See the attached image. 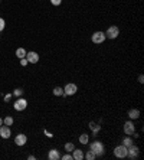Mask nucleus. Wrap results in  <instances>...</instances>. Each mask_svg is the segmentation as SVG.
I'll return each instance as SVG.
<instances>
[{"mask_svg": "<svg viewBox=\"0 0 144 160\" xmlns=\"http://www.w3.org/2000/svg\"><path fill=\"white\" fill-rule=\"evenodd\" d=\"M89 149L92 152L95 153V156H103L104 153H105V147H104V144L99 141V140H94V141H91L89 144Z\"/></svg>", "mask_w": 144, "mask_h": 160, "instance_id": "f257e3e1", "label": "nucleus"}, {"mask_svg": "<svg viewBox=\"0 0 144 160\" xmlns=\"http://www.w3.org/2000/svg\"><path fill=\"white\" fill-rule=\"evenodd\" d=\"M76 93H78V87L74 82H69V84H66L63 87V97H72Z\"/></svg>", "mask_w": 144, "mask_h": 160, "instance_id": "f03ea898", "label": "nucleus"}, {"mask_svg": "<svg viewBox=\"0 0 144 160\" xmlns=\"http://www.w3.org/2000/svg\"><path fill=\"white\" fill-rule=\"evenodd\" d=\"M105 33L104 32H101V30H97V32H94V33L91 35V41H92V43H95V45H101V43L105 42Z\"/></svg>", "mask_w": 144, "mask_h": 160, "instance_id": "7ed1b4c3", "label": "nucleus"}, {"mask_svg": "<svg viewBox=\"0 0 144 160\" xmlns=\"http://www.w3.org/2000/svg\"><path fill=\"white\" fill-rule=\"evenodd\" d=\"M104 33H105V38L107 39H117L118 38V35H120V29H118V26H110V28H108L107 30H105V32H104Z\"/></svg>", "mask_w": 144, "mask_h": 160, "instance_id": "20e7f679", "label": "nucleus"}, {"mask_svg": "<svg viewBox=\"0 0 144 160\" xmlns=\"http://www.w3.org/2000/svg\"><path fill=\"white\" fill-rule=\"evenodd\" d=\"M138 154H140V149L137 147L136 144L133 143L131 146H128L127 147V157H130V159H137L138 157Z\"/></svg>", "mask_w": 144, "mask_h": 160, "instance_id": "39448f33", "label": "nucleus"}, {"mask_svg": "<svg viewBox=\"0 0 144 160\" xmlns=\"http://www.w3.org/2000/svg\"><path fill=\"white\" fill-rule=\"evenodd\" d=\"M124 134L125 136H133L134 133H136V126H134V123H133V120H128V121L124 123Z\"/></svg>", "mask_w": 144, "mask_h": 160, "instance_id": "423d86ee", "label": "nucleus"}, {"mask_svg": "<svg viewBox=\"0 0 144 160\" xmlns=\"http://www.w3.org/2000/svg\"><path fill=\"white\" fill-rule=\"evenodd\" d=\"M114 156L118 157V159H125L127 157V147L124 144H120L114 149Z\"/></svg>", "mask_w": 144, "mask_h": 160, "instance_id": "0eeeda50", "label": "nucleus"}, {"mask_svg": "<svg viewBox=\"0 0 144 160\" xmlns=\"http://www.w3.org/2000/svg\"><path fill=\"white\" fill-rule=\"evenodd\" d=\"M13 107H15V110H16V111H25L26 107H28V101H26L25 98L19 97L16 100V102L13 104Z\"/></svg>", "mask_w": 144, "mask_h": 160, "instance_id": "6e6552de", "label": "nucleus"}, {"mask_svg": "<svg viewBox=\"0 0 144 160\" xmlns=\"http://www.w3.org/2000/svg\"><path fill=\"white\" fill-rule=\"evenodd\" d=\"M26 59H28L29 63H37L39 62V54H37V52L30 51V52L26 54Z\"/></svg>", "mask_w": 144, "mask_h": 160, "instance_id": "1a4fd4ad", "label": "nucleus"}, {"mask_svg": "<svg viewBox=\"0 0 144 160\" xmlns=\"http://www.w3.org/2000/svg\"><path fill=\"white\" fill-rule=\"evenodd\" d=\"M12 136V130L9 126H0V137L2 139H10Z\"/></svg>", "mask_w": 144, "mask_h": 160, "instance_id": "9d476101", "label": "nucleus"}, {"mask_svg": "<svg viewBox=\"0 0 144 160\" xmlns=\"http://www.w3.org/2000/svg\"><path fill=\"white\" fill-rule=\"evenodd\" d=\"M28 143V136L26 134H23V133H22V134H17L16 137H15V144H16V146H25V144Z\"/></svg>", "mask_w": 144, "mask_h": 160, "instance_id": "9b49d317", "label": "nucleus"}, {"mask_svg": "<svg viewBox=\"0 0 144 160\" xmlns=\"http://www.w3.org/2000/svg\"><path fill=\"white\" fill-rule=\"evenodd\" d=\"M48 159H49V160H59V159H61L59 150H58V149H50L49 153H48Z\"/></svg>", "mask_w": 144, "mask_h": 160, "instance_id": "f8f14e48", "label": "nucleus"}, {"mask_svg": "<svg viewBox=\"0 0 144 160\" xmlns=\"http://www.w3.org/2000/svg\"><path fill=\"white\" fill-rule=\"evenodd\" d=\"M127 115L130 117V120H138V118H140V110H137V108L128 110Z\"/></svg>", "mask_w": 144, "mask_h": 160, "instance_id": "ddd939ff", "label": "nucleus"}, {"mask_svg": "<svg viewBox=\"0 0 144 160\" xmlns=\"http://www.w3.org/2000/svg\"><path fill=\"white\" fill-rule=\"evenodd\" d=\"M72 157H74V160H82L84 159V152L81 150V149L75 147L74 150H72Z\"/></svg>", "mask_w": 144, "mask_h": 160, "instance_id": "4468645a", "label": "nucleus"}, {"mask_svg": "<svg viewBox=\"0 0 144 160\" xmlns=\"http://www.w3.org/2000/svg\"><path fill=\"white\" fill-rule=\"evenodd\" d=\"M89 128L92 130V133H94V137H95V136L98 134V131L101 130V126H98V124H95L94 121H91V123H89Z\"/></svg>", "mask_w": 144, "mask_h": 160, "instance_id": "2eb2a0df", "label": "nucleus"}, {"mask_svg": "<svg viewBox=\"0 0 144 160\" xmlns=\"http://www.w3.org/2000/svg\"><path fill=\"white\" fill-rule=\"evenodd\" d=\"M84 159H86V160H95V159H97V156H95V153L89 149V150H88L86 153H84Z\"/></svg>", "mask_w": 144, "mask_h": 160, "instance_id": "dca6fc26", "label": "nucleus"}, {"mask_svg": "<svg viewBox=\"0 0 144 160\" xmlns=\"http://www.w3.org/2000/svg\"><path fill=\"white\" fill-rule=\"evenodd\" d=\"M79 143H81V144H88V143H89V136L86 134V133L81 134V136H79Z\"/></svg>", "mask_w": 144, "mask_h": 160, "instance_id": "f3484780", "label": "nucleus"}, {"mask_svg": "<svg viewBox=\"0 0 144 160\" xmlns=\"http://www.w3.org/2000/svg\"><path fill=\"white\" fill-rule=\"evenodd\" d=\"M13 123H15V120H13L12 115H7V117H4V118H3V124H4V126L12 127V126H13Z\"/></svg>", "mask_w": 144, "mask_h": 160, "instance_id": "a211bd4d", "label": "nucleus"}, {"mask_svg": "<svg viewBox=\"0 0 144 160\" xmlns=\"http://www.w3.org/2000/svg\"><path fill=\"white\" fill-rule=\"evenodd\" d=\"M26 54H28V52H26L23 48H17V49H16V56H17L19 59L26 58Z\"/></svg>", "mask_w": 144, "mask_h": 160, "instance_id": "6ab92c4d", "label": "nucleus"}, {"mask_svg": "<svg viewBox=\"0 0 144 160\" xmlns=\"http://www.w3.org/2000/svg\"><path fill=\"white\" fill-rule=\"evenodd\" d=\"M133 143H134V140H133L130 136H125V137L123 139V143H121V144H124L125 147H128V146H131Z\"/></svg>", "mask_w": 144, "mask_h": 160, "instance_id": "aec40b11", "label": "nucleus"}, {"mask_svg": "<svg viewBox=\"0 0 144 160\" xmlns=\"http://www.w3.org/2000/svg\"><path fill=\"white\" fill-rule=\"evenodd\" d=\"M54 95L55 97H62V95H63V88H62V87H55Z\"/></svg>", "mask_w": 144, "mask_h": 160, "instance_id": "412c9836", "label": "nucleus"}, {"mask_svg": "<svg viewBox=\"0 0 144 160\" xmlns=\"http://www.w3.org/2000/svg\"><path fill=\"white\" fill-rule=\"evenodd\" d=\"M75 149V144L74 143H65V152L68 153H72V150Z\"/></svg>", "mask_w": 144, "mask_h": 160, "instance_id": "4be33fe9", "label": "nucleus"}, {"mask_svg": "<svg viewBox=\"0 0 144 160\" xmlns=\"http://www.w3.org/2000/svg\"><path fill=\"white\" fill-rule=\"evenodd\" d=\"M61 159H62V160H74V157H72V153H68V152H66L63 156H61Z\"/></svg>", "mask_w": 144, "mask_h": 160, "instance_id": "5701e85b", "label": "nucleus"}, {"mask_svg": "<svg viewBox=\"0 0 144 160\" xmlns=\"http://www.w3.org/2000/svg\"><path fill=\"white\" fill-rule=\"evenodd\" d=\"M22 94H23V89L22 88H16L15 89V91H13V95H15V97H22Z\"/></svg>", "mask_w": 144, "mask_h": 160, "instance_id": "b1692460", "label": "nucleus"}, {"mask_svg": "<svg viewBox=\"0 0 144 160\" xmlns=\"http://www.w3.org/2000/svg\"><path fill=\"white\" fill-rule=\"evenodd\" d=\"M4 28H6V22H4L3 17H0V32H3Z\"/></svg>", "mask_w": 144, "mask_h": 160, "instance_id": "393cba45", "label": "nucleus"}, {"mask_svg": "<svg viewBox=\"0 0 144 160\" xmlns=\"http://www.w3.org/2000/svg\"><path fill=\"white\" fill-rule=\"evenodd\" d=\"M12 97H13V94H6L3 97V100H4V102H9L10 100H12Z\"/></svg>", "mask_w": 144, "mask_h": 160, "instance_id": "a878e982", "label": "nucleus"}, {"mask_svg": "<svg viewBox=\"0 0 144 160\" xmlns=\"http://www.w3.org/2000/svg\"><path fill=\"white\" fill-rule=\"evenodd\" d=\"M50 4H54V6H61L62 3V0H49Z\"/></svg>", "mask_w": 144, "mask_h": 160, "instance_id": "bb28decb", "label": "nucleus"}, {"mask_svg": "<svg viewBox=\"0 0 144 160\" xmlns=\"http://www.w3.org/2000/svg\"><path fill=\"white\" fill-rule=\"evenodd\" d=\"M28 59H26V58H22L20 59V65H22V67H26V65H28Z\"/></svg>", "mask_w": 144, "mask_h": 160, "instance_id": "cd10ccee", "label": "nucleus"}, {"mask_svg": "<svg viewBox=\"0 0 144 160\" xmlns=\"http://www.w3.org/2000/svg\"><path fill=\"white\" fill-rule=\"evenodd\" d=\"M138 82H140V84H143L144 82V76L143 75H138Z\"/></svg>", "mask_w": 144, "mask_h": 160, "instance_id": "c85d7f7f", "label": "nucleus"}, {"mask_svg": "<svg viewBox=\"0 0 144 160\" xmlns=\"http://www.w3.org/2000/svg\"><path fill=\"white\" fill-rule=\"evenodd\" d=\"M43 133H45V134L48 136V137H52V133H49L48 130H43Z\"/></svg>", "mask_w": 144, "mask_h": 160, "instance_id": "c756f323", "label": "nucleus"}, {"mask_svg": "<svg viewBox=\"0 0 144 160\" xmlns=\"http://www.w3.org/2000/svg\"><path fill=\"white\" fill-rule=\"evenodd\" d=\"M28 159H29V160H35V159H36V157L33 156V154H30V156H28Z\"/></svg>", "mask_w": 144, "mask_h": 160, "instance_id": "7c9ffc66", "label": "nucleus"}, {"mask_svg": "<svg viewBox=\"0 0 144 160\" xmlns=\"http://www.w3.org/2000/svg\"><path fill=\"white\" fill-rule=\"evenodd\" d=\"M0 126H3V118H0Z\"/></svg>", "mask_w": 144, "mask_h": 160, "instance_id": "2f4dec72", "label": "nucleus"}]
</instances>
